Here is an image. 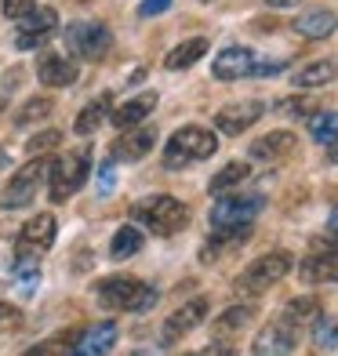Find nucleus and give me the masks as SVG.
<instances>
[{"instance_id": "8", "label": "nucleus", "mask_w": 338, "mask_h": 356, "mask_svg": "<svg viewBox=\"0 0 338 356\" xmlns=\"http://www.w3.org/2000/svg\"><path fill=\"white\" fill-rule=\"evenodd\" d=\"M47 168H51V160L33 156L26 168H19V171H15V178L8 182V189L0 193V207H4V211H15V207H26L29 200L37 197L40 182L47 178Z\"/></svg>"}, {"instance_id": "20", "label": "nucleus", "mask_w": 338, "mask_h": 356, "mask_svg": "<svg viewBox=\"0 0 338 356\" xmlns=\"http://www.w3.org/2000/svg\"><path fill=\"white\" fill-rule=\"evenodd\" d=\"M37 76H40V84L44 88H70L73 80H77V62L70 58H62V55H44L40 58V66H37Z\"/></svg>"}, {"instance_id": "26", "label": "nucleus", "mask_w": 338, "mask_h": 356, "mask_svg": "<svg viewBox=\"0 0 338 356\" xmlns=\"http://www.w3.org/2000/svg\"><path fill=\"white\" fill-rule=\"evenodd\" d=\"M251 175V168L244 164V160H233V164H225L215 178H211V182H207V189H211L215 193V197H222V193L225 189H233V186H240V182H244V178Z\"/></svg>"}, {"instance_id": "9", "label": "nucleus", "mask_w": 338, "mask_h": 356, "mask_svg": "<svg viewBox=\"0 0 338 356\" xmlns=\"http://www.w3.org/2000/svg\"><path fill=\"white\" fill-rule=\"evenodd\" d=\"M66 44H70V51H73L77 58L95 62V58H102V55L109 51L113 33H109L102 22H73V26L66 29Z\"/></svg>"}, {"instance_id": "15", "label": "nucleus", "mask_w": 338, "mask_h": 356, "mask_svg": "<svg viewBox=\"0 0 338 356\" xmlns=\"http://www.w3.org/2000/svg\"><path fill=\"white\" fill-rule=\"evenodd\" d=\"M291 353H295V327H287L284 320L269 323L255 334L251 356H291Z\"/></svg>"}, {"instance_id": "24", "label": "nucleus", "mask_w": 338, "mask_h": 356, "mask_svg": "<svg viewBox=\"0 0 338 356\" xmlns=\"http://www.w3.org/2000/svg\"><path fill=\"white\" fill-rule=\"evenodd\" d=\"M335 76H338V62L316 58V62H309V66H302L291 80H295V88H320V84H331Z\"/></svg>"}, {"instance_id": "23", "label": "nucleus", "mask_w": 338, "mask_h": 356, "mask_svg": "<svg viewBox=\"0 0 338 356\" xmlns=\"http://www.w3.org/2000/svg\"><path fill=\"white\" fill-rule=\"evenodd\" d=\"M207 55V37H193V40H182L179 47H171L164 66L168 70H189L193 62H200Z\"/></svg>"}, {"instance_id": "25", "label": "nucleus", "mask_w": 338, "mask_h": 356, "mask_svg": "<svg viewBox=\"0 0 338 356\" xmlns=\"http://www.w3.org/2000/svg\"><path fill=\"white\" fill-rule=\"evenodd\" d=\"M138 251H142V233L135 229V225H120L109 240V254L117 258V262H124V258H131Z\"/></svg>"}, {"instance_id": "29", "label": "nucleus", "mask_w": 338, "mask_h": 356, "mask_svg": "<svg viewBox=\"0 0 338 356\" xmlns=\"http://www.w3.org/2000/svg\"><path fill=\"white\" fill-rule=\"evenodd\" d=\"M313 346L316 349H338V320H331V316L313 320Z\"/></svg>"}, {"instance_id": "18", "label": "nucleus", "mask_w": 338, "mask_h": 356, "mask_svg": "<svg viewBox=\"0 0 338 356\" xmlns=\"http://www.w3.org/2000/svg\"><path fill=\"white\" fill-rule=\"evenodd\" d=\"M302 284H338V251H320L309 254L298 266Z\"/></svg>"}, {"instance_id": "39", "label": "nucleus", "mask_w": 338, "mask_h": 356, "mask_svg": "<svg viewBox=\"0 0 338 356\" xmlns=\"http://www.w3.org/2000/svg\"><path fill=\"white\" fill-rule=\"evenodd\" d=\"M200 356H236L233 346H211V349H204Z\"/></svg>"}, {"instance_id": "12", "label": "nucleus", "mask_w": 338, "mask_h": 356, "mask_svg": "<svg viewBox=\"0 0 338 356\" xmlns=\"http://www.w3.org/2000/svg\"><path fill=\"white\" fill-rule=\"evenodd\" d=\"M255 66H259V58H255L251 47L233 44V47H222V51L215 55L211 73L218 80H244V76H255Z\"/></svg>"}, {"instance_id": "36", "label": "nucleus", "mask_w": 338, "mask_h": 356, "mask_svg": "<svg viewBox=\"0 0 338 356\" xmlns=\"http://www.w3.org/2000/svg\"><path fill=\"white\" fill-rule=\"evenodd\" d=\"M171 4H175V0H142L138 15H142V19H153V15H164Z\"/></svg>"}, {"instance_id": "34", "label": "nucleus", "mask_w": 338, "mask_h": 356, "mask_svg": "<svg viewBox=\"0 0 338 356\" xmlns=\"http://www.w3.org/2000/svg\"><path fill=\"white\" fill-rule=\"evenodd\" d=\"M280 113H287V117H313L316 102L313 99H287V102H280Z\"/></svg>"}, {"instance_id": "16", "label": "nucleus", "mask_w": 338, "mask_h": 356, "mask_svg": "<svg viewBox=\"0 0 338 356\" xmlns=\"http://www.w3.org/2000/svg\"><path fill=\"white\" fill-rule=\"evenodd\" d=\"M156 142V127H127V135H120L117 142H113V160H124V164H131V160H142Z\"/></svg>"}, {"instance_id": "27", "label": "nucleus", "mask_w": 338, "mask_h": 356, "mask_svg": "<svg viewBox=\"0 0 338 356\" xmlns=\"http://www.w3.org/2000/svg\"><path fill=\"white\" fill-rule=\"evenodd\" d=\"M309 135L320 145H338V113H313L309 117Z\"/></svg>"}, {"instance_id": "35", "label": "nucleus", "mask_w": 338, "mask_h": 356, "mask_svg": "<svg viewBox=\"0 0 338 356\" xmlns=\"http://www.w3.org/2000/svg\"><path fill=\"white\" fill-rule=\"evenodd\" d=\"M113 186H117V168H113V156L99 168V197H109Z\"/></svg>"}, {"instance_id": "21", "label": "nucleus", "mask_w": 338, "mask_h": 356, "mask_svg": "<svg viewBox=\"0 0 338 356\" xmlns=\"http://www.w3.org/2000/svg\"><path fill=\"white\" fill-rule=\"evenodd\" d=\"M298 145V138L291 131H269L259 142L251 145V160H262V164H273V160H284Z\"/></svg>"}, {"instance_id": "11", "label": "nucleus", "mask_w": 338, "mask_h": 356, "mask_svg": "<svg viewBox=\"0 0 338 356\" xmlns=\"http://www.w3.org/2000/svg\"><path fill=\"white\" fill-rule=\"evenodd\" d=\"M266 113V106L262 102H255V99H244V102H230V106H222L218 113H215V127L222 135H244L248 127L255 124Z\"/></svg>"}, {"instance_id": "28", "label": "nucleus", "mask_w": 338, "mask_h": 356, "mask_svg": "<svg viewBox=\"0 0 338 356\" xmlns=\"http://www.w3.org/2000/svg\"><path fill=\"white\" fill-rule=\"evenodd\" d=\"M51 113H55V102H51V99H44V95H40V99H29V102H26L19 113H15V124H19V127H26V124L47 120Z\"/></svg>"}, {"instance_id": "10", "label": "nucleus", "mask_w": 338, "mask_h": 356, "mask_svg": "<svg viewBox=\"0 0 338 356\" xmlns=\"http://www.w3.org/2000/svg\"><path fill=\"white\" fill-rule=\"evenodd\" d=\"M58 29V11L55 8H33L19 22V37H15V47L19 51H33V47L47 44Z\"/></svg>"}, {"instance_id": "37", "label": "nucleus", "mask_w": 338, "mask_h": 356, "mask_svg": "<svg viewBox=\"0 0 338 356\" xmlns=\"http://www.w3.org/2000/svg\"><path fill=\"white\" fill-rule=\"evenodd\" d=\"M280 70H284V62L273 58V62H262V66H255V76H273V73H280Z\"/></svg>"}, {"instance_id": "14", "label": "nucleus", "mask_w": 338, "mask_h": 356, "mask_svg": "<svg viewBox=\"0 0 338 356\" xmlns=\"http://www.w3.org/2000/svg\"><path fill=\"white\" fill-rule=\"evenodd\" d=\"M207 316V298H189L182 309H175L168 320H164V331H160V338L164 342H179V338H186L193 327H200Z\"/></svg>"}, {"instance_id": "33", "label": "nucleus", "mask_w": 338, "mask_h": 356, "mask_svg": "<svg viewBox=\"0 0 338 356\" xmlns=\"http://www.w3.org/2000/svg\"><path fill=\"white\" fill-rule=\"evenodd\" d=\"M33 8H37V0H0V11H4V19H15V22H22Z\"/></svg>"}, {"instance_id": "32", "label": "nucleus", "mask_w": 338, "mask_h": 356, "mask_svg": "<svg viewBox=\"0 0 338 356\" xmlns=\"http://www.w3.org/2000/svg\"><path fill=\"white\" fill-rule=\"evenodd\" d=\"M58 142H62V131H58V127H51V131H44V135H37V138H29L26 149L33 153V156H44V153L58 149Z\"/></svg>"}, {"instance_id": "19", "label": "nucleus", "mask_w": 338, "mask_h": 356, "mask_svg": "<svg viewBox=\"0 0 338 356\" xmlns=\"http://www.w3.org/2000/svg\"><path fill=\"white\" fill-rule=\"evenodd\" d=\"M338 29V15L335 11H324V8H313L295 19V33L305 37V40H324Z\"/></svg>"}, {"instance_id": "4", "label": "nucleus", "mask_w": 338, "mask_h": 356, "mask_svg": "<svg viewBox=\"0 0 338 356\" xmlns=\"http://www.w3.org/2000/svg\"><path fill=\"white\" fill-rule=\"evenodd\" d=\"M91 171V149H73L66 156H58L51 160V168H47V200L51 204H62V200H70L73 193L84 186V178Z\"/></svg>"}, {"instance_id": "30", "label": "nucleus", "mask_w": 338, "mask_h": 356, "mask_svg": "<svg viewBox=\"0 0 338 356\" xmlns=\"http://www.w3.org/2000/svg\"><path fill=\"white\" fill-rule=\"evenodd\" d=\"M255 316V309H251V305H233V309H225L218 320H215V331L218 334H230V331H240V327H244V323Z\"/></svg>"}, {"instance_id": "17", "label": "nucleus", "mask_w": 338, "mask_h": 356, "mask_svg": "<svg viewBox=\"0 0 338 356\" xmlns=\"http://www.w3.org/2000/svg\"><path fill=\"white\" fill-rule=\"evenodd\" d=\"M153 109H156V95H153V91H142V95H135V99H127L124 106H113L109 124H113V127H124V131H127V127H138Z\"/></svg>"}, {"instance_id": "2", "label": "nucleus", "mask_w": 338, "mask_h": 356, "mask_svg": "<svg viewBox=\"0 0 338 356\" xmlns=\"http://www.w3.org/2000/svg\"><path fill=\"white\" fill-rule=\"evenodd\" d=\"M55 233H58V222L55 215H33L26 225H22V233H19V244H15V269L19 273H29L33 277L37 273V262L55 248Z\"/></svg>"}, {"instance_id": "1", "label": "nucleus", "mask_w": 338, "mask_h": 356, "mask_svg": "<svg viewBox=\"0 0 338 356\" xmlns=\"http://www.w3.org/2000/svg\"><path fill=\"white\" fill-rule=\"evenodd\" d=\"M156 287L142 284L135 277H106L95 284V302L102 309H113V313H146L156 305Z\"/></svg>"}, {"instance_id": "40", "label": "nucleus", "mask_w": 338, "mask_h": 356, "mask_svg": "<svg viewBox=\"0 0 338 356\" xmlns=\"http://www.w3.org/2000/svg\"><path fill=\"white\" fill-rule=\"evenodd\" d=\"M328 229L338 236V207H335V211H331V218H328Z\"/></svg>"}, {"instance_id": "6", "label": "nucleus", "mask_w": 338, "mask_h": 356, "mask_svg": "<svg viewBox=\"0 0 338 356\" xmlns=\"http://www.w3.org/2000/svg\"><path fill=\"white\" fill-rule=\"evenodd\" d=\"M295 258L287 251H269L259 262H251L244 273L236 277V295H266L273 284H280L287 273H291Z\"/></svg>"}, {"instance_id": "3", "label": "nucleus", "mask_w": 338, "mask_h": 356, "mask_svg": "<svg viewBox=\"0 0 338 356\" xmlns=\"http://www.w3.org/2000/svg\"><path fill=\"white\" fill-rule=\"evenodd\" d=\"M131 218L142 222L150 233L156 236H175V233H182L186 229V222H189V207L179 200V197H150V200H138L131 207Z\"/></svg>"}, {"instance_id": "41", "label": "nucleus", "mask_w": 338, "mask_h": 356, "mask_svg": "<svg viewBox=\"0 0 338 356\" xmlns=\"http://www.w3.org/2000/svg\"><path fill=\"white\" fill-rule=\"evenodd\" d=\"M269 8H291V4H298V0H266Z\"/></svg>"}, {"instance_id": "44", "label": "nucleus", "mask_w": 338, "mask_h": 356, "mask_svg": "<svg viewBox=\"0 0 338 356\" xmlns=\"http://www.w3.org/2000/svg\"><path fill=\"white\" fill-rule=\"evenodd\" d=\"M204 4H207V0H204Z\"/></svg>"}, {"instance_id": "5", "label": "nucleus", "mask_w": 338, "mask_h": 356, "mask_svg": "<svg viewBox=\"0 0 338 356\" xmlns=\"http://www.w3.org/2000/svg\"><path fill=\"white\" fill-rule=\"evenodd\" d=\"M215 149H218L215 131L189 124V127H182V131L171 135L168 149H164V164H168V168H189V164H197V160L215 156Z\"/></svg>"}, {"instance_id": "31", "label": "nucleus", "mask_w": 338, "mask_h": 356, "mask_svg": "<svg viewBox=\"0 0 338 356\" xmlns=\"http://www.w3.org/2000/svg\"><path fill=\"white\" fill-rule=\"evenodd\" d=\"M298 320H316V302L313 298H295L284 309V323H287V327H295Z\"/></svg>"}, {"instance_id": "7", "label": "nucleus", "mask_w": 338, "mask_h": 356, "mask_svg": "<svg viewBox=\"0 0 338 356\" xmlns=\"http://www.w3.org/2000/svg\"><path fill=\"white\" fill-rule=\"evenodd\" d=\"M266 200L259 193H236V197H222L211 207V229L215 233H230V229H251V222L259 218Z\"/></svg>"}, {"instance_id": "22", "label": "nucleus", "mask_w": 338, "mask_h": 356, "mask_svg": "<svg viewBox=\"0 0 338 356\" xmlns=\"http://www.w3.org/2000/svg\"><path fill=\"white\" fill-rule=\"evenodd\" d=\"M109 113H113V95H99V99H91L84 109L77 113L73 131H77V135H95V131H99V127L109 120Z\"/></svg>"}, {"instance_id": "42", "label": "nucleus", "mask_w": 338, "mask_h": 356, "mask_svg": "<svg viewBox=\"0 0 338 356\" xmlns=\"http://www.w3.org/2000/svg\"><path fill=\"white\" fill-rule=\"evenodd\" d=\"M8 106V88H0V109Z\"/></svg>"}, {"instance_id": "43", "label": "nucleus", "mask_w": 338, "mask_h": 356, "mask_svg": "<svg viewBox=\"0 0 338 356\" xmlns=\"http://www.w3.org/2000/svg\"><path fill=\"white\" fill-rule=\"evenodd\" d=\"M331 160H335V164H338V149H335V153H331Z\"/></svg>"}, {"instance_id": "38", "label": "nucleus", "mask_w": 338, "mask_h": 356, "mask_svg": "<svg viewBox=\"0 0 338 356\" xmlns=\"http://www.w3.org/2000/svg\"><path fill=\"white\" fill-rule=\"evenodd\" d=\"M8 323H19V309L15 305H0V327H8Z\"/></svg>"}, {"instance_id": "13", "label": "nucleus", "mask_w": 338, "mask_h": 356, "mask_svg": "<svg viewBox=\"0 0 338 356\" xmlns=\"http://www.w3.org/2000/svg\"><path fill=\"white\" fill-rule=\"evenodd\" d=\"M113 342H117V323H113V320L91 323V327H84V331L73 338L70 356H109L113 353Z\"/></svg>"}]
</instances>
